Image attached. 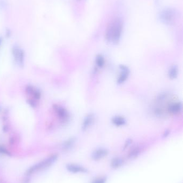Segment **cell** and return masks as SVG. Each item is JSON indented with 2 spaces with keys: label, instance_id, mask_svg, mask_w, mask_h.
<instances>
[{
  "label": "cell",
  "instance_id": "16",
  "mask_svg": "<svg viewBox=\"0 0 183 183\" xmlns=\"http://www.w3.org/2000/svg\"><path fill=\"white\" fill-rule=\"evenodd\" d=\"M34 90H35V89L31 85L28 86L26 88V92L28 94L32 95L33 93L34 92Z\"/></svg>",
  "mask_w": 183,
  "mask_h": 183
},
{
  "label": "cell",
  "instance_id": "1",
  "mask_svg": "<svg viewBox=\"0 0 183 183\" xmlns=\"http://www.w3.org/2000/svg\"><path fill=\"white\" fill-rule=\"evenodd\" d=\"M123 24L120 18H117L109 25L106 32L105 38L109 42L118 44L123 32Z\"/></svg>",
  "mask_w": 183,
  "mask_h": 183
},
{
  "label": "cell",
  "instance_id": "14",
  "mask_svg": "<svg viewBox=\"0 0 183 183\" xmlns=\"http://www.w3.org/2000/svg\"><path fill=\"white\" fill-rule=\"evenodd\" d=\"M139 152H140L139 148H134V149H133V150H132V151L130 152V154H129V157H130V159L135 157L138 156L139 153Z\"/></svg>",
  "mask_w": 183,
  "mask_h": 183
},
{
  "label": "cell",
  "instance_id": "2",
  "mask_svg": "<svg viewBox=\"0 0 183 183\" xmlns=\"http://www.w3.org/2000/svg\"><path fill=\"white\" fill-rule=\"evenodd\" d=\"M177 16V12L172 8H167L160 12L159 19L164 24L172 25L174 24Z\"/></svg>",
  "mask_w": 183,
  "mask_h": 183
},
{
  "label": "cell",
  "instance_id": "11",
  "mask_svg": "<svg viewBox=\"0 0 183 183\" xmlns=\"http://www.w3.org/2000/svg\"><path fill=\"white\" fill-rule=\"evenodd\" d=\"M67 168L70 171L74 172H84L86 171L85 169H84L81 166H75V165H69L68 166Z\"/></svg>",
  "mask_w": 183,
  "mask_h": 183
},
{
  "label": "cell",
  "instance_id": "9",
  "mask_svg": "<svg viewBox=\"0 0 183 183\" xmlns=\"http://www.w3.org/2000/svg\"><path fill=\"white\" fill-rule=\"evenodd\" d=\"M112 123L117 127H121L126 124V120L123 117L116 116L112 118Z\"/></svg>",
  "mask_w": 183,
  "mask_h": 183
},
{
  "label": "cell",
  "instance_id": "10",
  "mask_svg": "<svg viewBox=\"0 0 183 183\" xmlns=\"http://www.w3.org/2000/svg\"><path fill=\"white\" fill-rule=\"evenodd\" d=\"M178 74V69L177 66L175 65H172L170 67L169 70L168 71V76L171 79H175L177 78Z\"/></svg>",
  "mask_w": 183,
  "mask_h": 183
},
{
  "label": "cell",
  "instance_id": "6",
  "mask_svg": "<svg viewBox=\"0 0 183 183\" xmlns=\"http://www.w3.org/2000/svg\"><path fill=\"white\" fill-rule=\"evenodd\" d=\"M94 115L93 113H89L88 115L86 116L82 122V130L86 131L87 129H88L89 127H90L94 122Z\"/></svg>",
  "mask_w": 183,
  "mask_h": 183
},
{
  "label": "cell",
  "instance_id": "17",
  "mask_svg": "<svg viewBox=\"0 0 183 183\" xmlns=\"http://www.w3.org/2000/svg\"><path fill=\"white\" fill-rule=\"evenodd\" d=\"M93 183H105V179H102V178L97 179L96 181H95Z\"/></svg>",
  "mask_w": 183,
  "mask_h": 183
},
{
  "label": "cell",
  "instance_id": "3",
  "mask_svg": "<svg viewBox=\"0 0 183 183\" xmlns=\"http://www.w3.org/2000/svg\"><path fill=\"white\" fill-rule=\"evenodd\" d=\"M13 54L16 62L22 66L24 63V52L22 49L17 46H14L13 48Z\"/></svg>",
  "mask_w": 183,
  "mask_h": 183
},
{
  "label": "cell",
  "instance_id": "8",
  "mask_svg": "<svg viewBox=\"0 0 183 183\" xmlns=\"http://www.w3.org/2000/svg\"><path fill=\"white\" fill-rule=\"evenodd\" d=\"M108 152L105 149H99L93 153L92 157L94 160H98L103 158L108 154Z\"/></svg>",
  "mask_w": 183,
  "mask_h": 183
},
{
  "label": "cell",
  "instance_id": "7",
  "mask_svg": "<svg viewBox=\"0 0 183 183\" xmlns=\"http://www.w3.org/2000/svg\"><path fill=\"white\" fill-rule=\"evenodd\" d=\"M182 104L179 102H174L169 104L168 107V112L172 114H177L181 112Z\"/></svg>",
  "mask_w": 183,
  "mask_h": 183
},
{
  "label": "cell",
  "instance_id": "13",
  "mask_svg": "<svg viewBox=\"0 0 183 183\" xmlns=\"http://www.w3.org/2000/svg\"><path fill=\"white\" fill-rule=\"evenodd\" d=\"M123 161L120 158H115L112 161V166L113 168H118L123 164Z\"/></svg>",
  "mask_w": 183,
  "mask_h": 183
},
{
  "label": "cell",
  "instance_id": "5",
  "mask_svg": "<svg viewBox=\"0 0 183 183\" xmlns=\"http://www.w3.org/2000/svg\"><path fill=\"white\" fill-rule=\"evenodd\" d=\"M53 109L54 110L55 113H57L58 118L61 121H66L68 119L69 115H68V112L64 108L58 105H54L53 106Z\"/></svg>",
  "mask_w": 183,
  "mask_h": 183
},
{
  "label": "cell",
  "instance_id": "4",
  "mask_svg": "<svg viewBox=\"0 0 183 183\" xmlns=\"http://www.w3.org/2000/svg\"><path fill=\"white\" fill-rule=\"evenodd\" d=\"M119 68L121 70V73L117 79V83L118 84H121L124 83L129 77L130 70L128 67L124 65H120Z\"/></svg>",
  "mask_w": 183,
  "mask_h": 183
},
{
  "label": "cell",
  "instance_id": "15",
  "mask_svg": "<svg viewBox=\"0 0 183 183\" xmlns=\"http://www.w3.org/2000/svg\"><path fill=\"white\" fill-rule=\"evenodd\" d=\"M32 95L34 99L37 100H39L40 99V97H41V93L38 90L35 89L34 92L33 93Z\"/></svg>",
  "mask_w": 183,
  "mask_h": 183
},
{
  "label": "cell",
  "instance_id": "12",
  "mask_svg": "<svg viewBox=\"0 0 183 183\" xmlns=\"http://www.w3.org/2000/svg\"><path fill=\"white\" fill-rule=\"evenodd\" d=\"M105 64V60L104 57L102 55H97L96 58V64L98 68H101L103 67Z\"/></svg>",
  "mask_w": 183,
  "mask_h": 183
}]
</instances>
